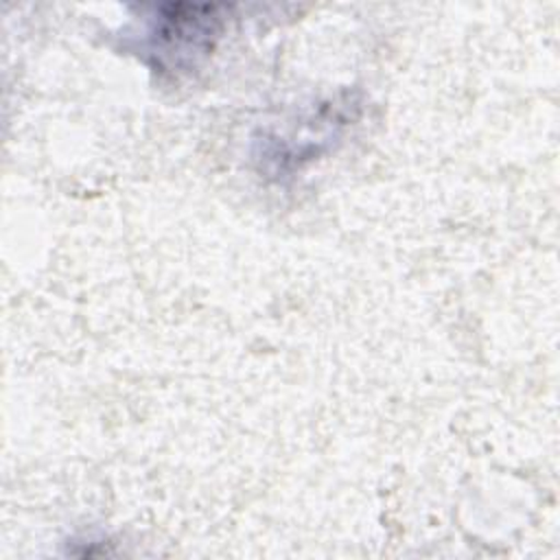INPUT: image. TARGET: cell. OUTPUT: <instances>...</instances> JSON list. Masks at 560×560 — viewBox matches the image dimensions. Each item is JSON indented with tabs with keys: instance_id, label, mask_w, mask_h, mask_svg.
I'll use <instances>...</instances> for the list:
<instances>
[{
	"instance_id": "obj_1",
	"label": "cell",
	"mask_w": 560,
	"mask_h": 560,
	"mask_svg": "<svg viewBox=\"0 0 560 560\" xmlns=\"http://www.w3.org/2000/svg\"><path fill=\"white\" fill-rule=\"evenodd\" d=\"M144 42L158 66L182 68L212 50L221 31V15L210 4H162L147 15Z\"/></svg>"
}]
</instances>
